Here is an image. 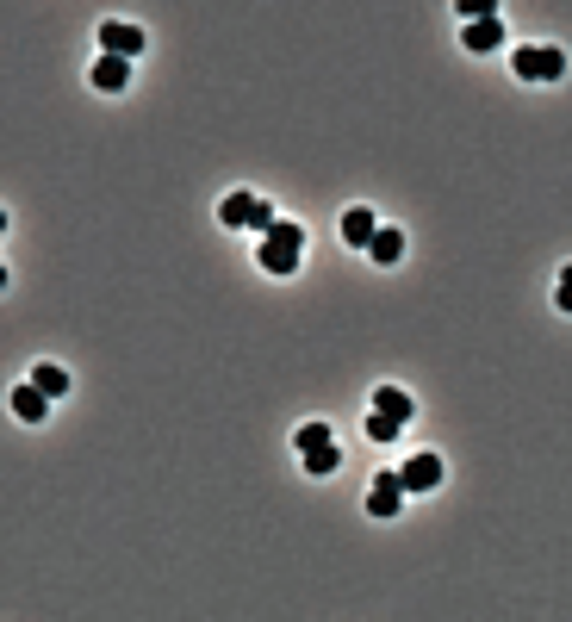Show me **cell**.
<instances>
[{"instance_id": "obj_12", "label": "cell", "mask_w": 572, "mask_h": 622, "mask_svg": "<svg viewBox=\"0 0 572 622\" xmlns=\"http://www.w3.org/2000/svg\"><path fill=\"white\" fill-rule=\"evenodd\" d=\"M13 411H19L25 423H44V411H50V399H44V392H38L32 380H25V386H13Z\"/></svg>"}, {"instance_id": "obj_7", "label": "cell", "mask_w": 572, "mask_h": 622, "mask_svg": "<svg viewBox=\"0 0 572 622\" xmlns=\"http://www.w3.org/2000/svg\"><path fill=\"white\" fill-rule=\"evenodd\" d=\"M461 44H467L473 56H492V50L504 44V19L492 13V19H473V25H461Z\"/></svg>"}, {"instance_id": "obj_1", "label": "cell", "mask_w": 572, "mask_h": 622, "mask_svg": "<svg viewBox=\"0 0 572 622\" xmlns=\"http://www.w3.org/2000/svg\"><path fill=\"white\" fill-rule=\"evenodd\" d=\"M218 224H231V231H262V237H268L274 206H268V200H255V193H224Z\"/></svg>"}, {"instance_id": "obj_15", "label": "cell", "mask_w": 572, "mask_h": 622, "mask_svg": "<svg viewBox=\"0 0 572 622\" xmlns=\"http://www.w3.org/2000/svg\"><path fill=\"white\" fill-rule=\"evenodd\" d=\"M305 473H311V479L336 473V442H330V448H311V455H305Z\"/></svg>"}, {"instance_id": "obj_6", "label": "cell", "mask_w": 572, "mask_h": 622, "mask_svg": "<svg viewBox=\"0 0 572 622\" xmlns=\"http://www.w3.org/2000/svg\"><path fill=\"white\" fill-rule=\"evenodd\" d=\"M374 237H380V218L367 212V206L342 212V243H349V249H374Z\"/></svg>"}, {"instance_id": "obj_13", "label": "cell", "mask_w": 572, "mask_h": 622, "mask_svg": "<svg viewBox=\"0 0 572 622\" xmlns=\"http://www.w3.org/2000/svg\"><path fill=\"white\" fill-rule=\"evenodd\" d=\"M380 268H392L398 256H405V231H392V224H380V237H374V249H367Z\"/></svg>"}, {"instance_id": "obj_5", "label": "cell", "mask_w": 572, "mask_h": 622, "mask_svg": "<svg viewBox=\"0 0 572 622\" xmlns=\"http://www.w3.org/2000/svg\"><path fill=\"white\" fill-rule=\"evenodd\" d=\"M398 479H405V492H436L442 486V455H411L398 467Z\"/></svg>"}, {"instance_id": "obj_17", "label": "cell", "mask_w": 572, "mask_h": 622, "mask_svg": "<svg viewBox=\"0 0 572 622\" xmlns=\"http://www.w3.org/2000/svg\"><path fill=\"white\" fill-rule=\"evenodd\" d=\"M554 305L572 311V268H560V287H554Z\"/></svg>"}, {"instance_id": "obj_11", "label": "cell", "mask_w": 572, "mask_h": 622, "mask_svg": "<svg viewBox=\"0 0 572 622\" xmlns=\"http://www.w3.org/2000/svg\"><path fill=\"white\" fill-rule=\"evenodd\" d=\"M32 386H38L44 399L56 405V399H63V392H69V374H63V367H56V361H38V367H32Z\"/></svg>"}, {"instance_id": "obj_2", "label": "cell", "mask_w": 572, "mask_h": 622, "mask_svg": "<svg viewBox=\"0 0 572 622\" xmlns=\"http://www.w3.org/2000/svg\"><path fill=\"white\" fill-rule=\"evenodd\" d=\"M510 69H517L523 81H560L566 75V50L560 44H523L517 56H510Z\"/></svg>"}, {"instance_id": "obj_9", "label": "cell", "mask_w": 572, "mask_h": 622, "mask_svg": "<svg viewBox=\"0 0 572 622\" xmlns=\"http://www.w3.org/2000/svg\"><path fill=\"white\" fill-rule=\"evenodd\" d=\"M88 81H94L100 94H125V88H131V63H119V56H100Z\"/></svg>"}, {"instance_id": "obj_16", "label": "cell", "mask_w": 572, "mask_h": 622, "mask_svg": "<svg viewBox=\"0 0 572 622\" xmlns=\"http://www.w3.org/2000/svg\"><path fill=\"white\" fill-rule=\"evenodd\" d=\"M367 436H374V442H392L398 423H392V417H367Z\"/></svg>"}, {"instance_id": "obj_10", "label": "cell", "mask_w": 572, "mask_h": 622, "mask_svg": "<svg viewBox=\"0 0 572 622\" xmlns=\"http://www.w3.org/2000/svg\"><path fill=\"white\" fill-rule=\"evenodd\" d=\"M299 256H305V249L280 243V237H262V274H293V268H299Z\"/></svg>"}, {"instance_id": "obj_8", "label": "cell", "mask_w": 572, "mask_h": 622, "mask_svg": "<svg viewBox=\"0 0 572 622\" xmlns=\"http://www.w3.org/2000/svg\"><path fill=\"white\" fill-rule=\"evenodd\" d=\"M374 417H392V423H398V430H405V423L417 417V405H411V392H405V386H380V392H374Z\"/></svg>"}, {"instance_id": "obj_3", "label": "cell", "mask_w": 572, "mask_h": 622, "mask_svg": "<svg viewBox=\"0 0 572 622\" xmlns=\"http://www.w3.org/2000/svg\"><path fill=\"white\" fill-rule=\"evenodd\" d=\"M405 479H398V467H386V473H374V492H367V517H398V511H405Z\"/></svg>"}, {"instance_id": "obj_4", "label": "cell", "mask_w": 572, "mask_h": 622, "mask_svg": "<svg viewBox=\"0 0 572 622\" xmlns=\"http://www.w3.org/2000/svg\"><path fill=\"white\" fill-rule=\"evenodd\" d=\"M137 50H143V25H125V19H106V25H100V56H119V63H131Z\"/></svg>"}, {"instance_id": "obj_14", "label": "cell", "mask_w": 572, "mask_h": 622, "mask_svg": "<svg viewBox=\"0 0 572 622\" xmlns=\"http://www.w3.org/2000/svg\"><path fill=\"white\" fill-rule=\"evenodd\" d=\"M299 455H311V448H330V423H299Z\"/></svg>"}]
</instances>
